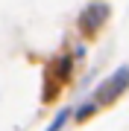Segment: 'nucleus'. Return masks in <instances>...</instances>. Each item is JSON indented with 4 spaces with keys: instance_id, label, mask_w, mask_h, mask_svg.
Instances as JSON below:
<instances>
[{
    "instance_id": "39448f33",
    "label": "nucleus",
    "mask_w": 129,
    "mask_h": 131,
    "mask_svg": "<svg viewBox=\"0 0 129 131\" xmlns=\"http://www.w3.org/2000/svg\"><path fill=\"white\" fill-rule=\"evenodd\" d=\"M71 119H73V108H71V105H65V108H59V111H56V117L50 119V125L44 128V131H62Z\"/></svg>"
},
{
    "instance_id": "7ed1b4c3",
    "label": "nucleus",
    "mask_w": 129,
    "mask_h": 131,
    "mask_svg": "<svg viewBox=\"0 0 129 131\" xmlns=\"http://www.w3.org/2000/svg\"><path fill=\"white\" fill-rule=\"evenodd\" d=\"M109 15H111V9H109V3H106V0H94V3H88L85 9H82L79 20H76L82 38H94V35L103 29V24L109 20Z\"/></svg>"
},
{
    "instance_id": "f03ea898",
    "label": "nucleus",
    "mask_w": 129,
    "mask_h": 131,
    "mask_svg": "<svg viewBox=\"0 0 129 131\" xmlns=\"http://www.w3.org/2000/svg\"><path fill=\"white\" fill-rule=\"evenodd\" d=\"M126 90H129V67L123 64V67H117L109 79H103L100 84H97L91 102H94L97 108H109V105H115Z\"/></svg>"
},
{
    "instance_id": "f257e3e1",
    "label": "nucleus",
    "mask_w": 129,
    "mask_h": 131,
    "mask_svg": "<svg viewBox=\"0 0 129 131\" xmlns=\"http://www.w3.org/2000/svg\"><path fill=\"white\" fill-rule=\"evenodd\" d=\"M71 73H73V56H56L47 64V70H44V88H41V102L44 105L59 99L62 88L71 82Z\"/></svg>"
},
{
    "instance_id": "423d86ee",
    "label": "nucleus",
    "mask_w": 129,
    "mask_h": 131,
    "mask_svg": "<svg viewBox=\"0 0 129 131\" xmlns=\"http://www.w3.org/2000/svg\"><path fill=\"white\" fill-rule=\"evenodd\" d=\"M82 56H85V47H82V44H79V47L73 50V58H82Z\"/></svg>"
},
{
    "instance_id": "20e7f679",
    "label": "nucleus",
    "mask_w": 129,
    "mask_h": 131,
    "mask_svg": "<svg viewBox=\"0 0 129 131\" xmlns=\"http://www.w3.org/2000/svg\"><path fill=\"white\" fill-rule=\"evenodd\" d=\"M97 111H100V108H97V105L88 99V102H82L79 108H73V122H76V125H85L88 119L97 117Z\"/></svg>"
}]
</instances>
